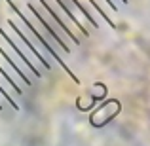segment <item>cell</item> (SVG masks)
<instances>
[{"mask_svg":"<svg viewBox=\"0 0 150 146\" xmlns=\"http://www.w3.org/2000/svg\"><path fill=\"white\" fill-rule=\"evenodd\" d=\"M8 25H10V29H11V30H13V32H15V34H17V38H19V40H21V42H23V44H25V46H27V49H29V51H30V53H33V55H34V57H36V59H38V61H40V63H42V65H44V68H46V70H50V66H51V65H50V61H48V59H46V55H44V53H42V51H40V49H38V48H36V44H34V42H33V40H30V38H29V36H27V34H25V32H23V30H21V29H19V27H17V23H15V21H11V19H10V21H8Z\"/></svg>","mask_w":150,"mask_h":146,"instance_id":"obj_1","label":"cell"},{"mask_svg":"<svg viewBox=\"0 0 150 146\" xmlns=\"http://www.w3.org/2000/svg\"><path fill=\"white\" fill-rule=\"evenodd\" d=\"M55 2L59 4V6L63 8V10L69 13V17L74 21V25L78 27V30H80L84 36H89V29H88V25H84V21H82L80 17H84V13L80 11V8L76 6V4L72 2V0H55Z\"/></svg>","mask_w":150,"mask_h":146,"instance_id":"obj_2","label":"cell"},{"mask_svg":"<svg viewBox=\"0 0 150 146\" xmlns=\"http://www.w3.org/2000/svg\"><path fill=\"white\" fill-rule=\"evenodd\" d=\"M120 2H122V4H127V0H120Z\"/></svg>","mask_w":150,"mask_h":146,"instance_id":"obj_3","label":"cell"}]
</instances>
